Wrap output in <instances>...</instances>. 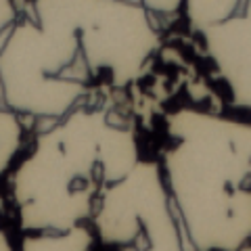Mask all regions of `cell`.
<instances>
[{"label":"cell","instance_id":"cell-5","mask_svg":"<svg viewBox=\"0 0 251 251\" xmlns=\"http://www.w3.org/2000/svg\"><path fill=\"white\" fill-rule=\"evenodd\" d=\"M199 31L230 103L251 111V0Z\"/></svg>","mask_w":251,"mask_h":251},{"label":"cell","instance_id":"cell-9","mask_svg":"<svg viewBox=\"0 0 251 251\" xmlns=\"http://www.w3.org/2000/svg\"><path fill=\"white\" fill-rule=\"evenodd\" d=\"M19 19L17 0H0V36H4Z\"/></svg>","mask_w":251,"mask_h":251},{"label":"cell","instance_id":"cell-11","mask_svg":"<svg viewBox=\"0 0 251 251\" xmlns=\"http://www.w3.org/2000/svg\"><path fill=\"white\" fill-rule=\"evenodd\" d=\"M237 251H251V243H247V245H243L241 249H237Z\"/></svg>","mask_w":251,"mask_h":251},{"label":"cell","instance_id":"cell-7","mask_svg":"<svg viewBox=\"0 0 251 251\" xmlns=\"http://www.w3.org/2000/svg\"><path fill=\"white\" fill-rule=\"evenodd\" d=\"M17 251H99L90 224H80L61 232H23Z\"/></svg>","mask_w":251,"mask_h":251},{"label":"cell","instance_id":"cell-8","mask_svg":"<svg viewBox=\"0 0 251 251\" xmlns=\"http://www.w3.org/2000/svg\"><path fill=\"white\" fill-rule=\"evenodd\" d=\"M23 130L21 115L15 113L4 103L0 105V178L11 174L13 166L23 153Z\"/></svg>","mask_w":251,"mask_h":251},{"label":"cell","instance_id":"cell-3","mask_svg":"<svg viewBox=\"0 0 251 251\" xmlns=\"http://www.w3.org/2000/svg\"><path fill=\"white\" fill-rule=\"evenodd\" d=\"M161 172L195 251L251 243V122L184 107L168 117Z\"/></svg>","mask_w":251,"mask_h":251},{"label":"cell","instance_id":"cell-10","mask_svg":"<svg viewBox=\"0 0 251 251\" xmlns=\"http://www.w3.org/2000/svg\"><path fill=\"white\" fill-rule=\"evenodd\" d=\"M0 251H17V243H15L11 230L2 224V220H0Z\"/></svg>","mask_w":251,"mask_h":251},{"label":"cell","instance_id":"cell-4","mask_svg":"<svg viewBox=\"0 0 251 251\" xmlns=\"http://www.w3.org/2000/svg\"><path fill=\"white\" fill-rule=\"evenodd\" d=\"M99 251H184L161 163L138 159L90 218Z\"/></svg>","mask_w":251,"mask_h":251},{"label":"cell","instance_id":"cell-1","mask_svg":"<svg viewBox=\"0 0 251 251\" xmlns=\"http://www.w3.org/2000/svg\"><path fill=\"white\" fill-rule=\"evenodd\" d=\"M157 46L151 13L134 0H31L0 42V97L21 117L54 122L138 80Z\"/></svg>","mask_w":251,"mask_h":251},{"label":"cell","instance_id":"cell-2","mask_svg":"<svg viewBox=\"0 0 251 251\" xmlns=\"http://www.w3.org/2000/svg\"><path fill=\"white\" fill-rule=\"evenodd\" d=\"M132 128L107 109L75 107L38 134L11 170L21 232H61L88 224L100 197L138 163Z\"/></svg>","mask_w":251,"mask_h":251},{"label":"cell","instance_id":"cell-6","mask_svg":"<svg viewBox=\"0 0 251 251\" xmlns=\"http://www.w3.org/2000/svg\"><path fill=\"white\" fill-rule=\"evenodd\" d=\"M151 15H184L195 29L218 23L239 9L241 0H138Z\"/></svg>","mask_w":251,"mask_h":251}]
</instances>
